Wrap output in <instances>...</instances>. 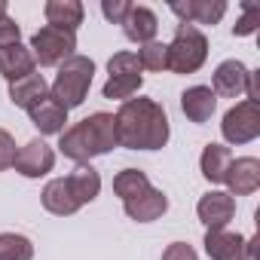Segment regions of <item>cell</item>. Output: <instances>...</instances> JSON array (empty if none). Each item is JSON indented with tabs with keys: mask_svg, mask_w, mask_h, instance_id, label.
<instances>
[{
	"mask_svg": "<svg viewBox=\"0 0 260 260\" xmlns=\"http://www.w3.org/2000/svg\"><path fill=\"white\" fill-rule=\"evenodd\" d=\"M0 16H7V4H4V0H0Z\"/></svg>",
	"mask_w": 260,
	"mask_h": 260,
	"instance_id": "obj_35",
	"label": "cell"
},
{
	"mask_svg": "<svg viewBox=\"0 0 260 260\" xmlns=\"http://www.w3.org/2000/svg\"><path fill=\"white\" fill-rule=\"evenodd\" d=\"M135 55H138L141 71H144V68H147V71H169V49H166V43H159V40L144 43Z\"/></svg>",
	"mask_w": 260,
	"mask_h": 260,
	"instance_id": "obj_26",
	"label": "cell"
},
{
	"mask_svg": "<svg viewBox=\"0 0 260 260\" xmlns=\"http://www.w3.org/2000/svg\"><path fill=\"white\" fill-rule=\"evenodd\" d=\"M34 55L25 43H13V46H4L0 49V74H4L7 83H16V80H25L34 74Z\"/></svg>",
	"mask_w": 260,
	"mask_h": 260,
	"instance_id": "obj_15",
	"label": "cell"
},
{
	"mask_svg": "<svg viewBox=\"0 0 260 260\" xmlns=\"http://www.w3.org/2000/svg\"><path fill=\"white\" fill-rule=\"evenodd\" d=\"M34 242L22 233H0V260H31Z\"/></svg>",
	"mask_w": 260,
	"mask_h": 260,
	"instance_id": "obj_24",
	"label": "cell"
},
{
	"mask_svg": "<svg viewBox=\"0 0 260 260\" xmlns=\"http://www.w3.org/2000/svg\"><path fill=\"white\" fill-rule=\"evenodd\" d=\"M223 184L230 187V196H251V193L260 187V162H257L254 156L233 159L230 169H226Z\"/></svg>",
	"mask_w": 260,
	"mask_h": 260,
	"instance_id": "obj_12",
	"label": "cell"
},
{
	"mask_svg": "<svg viewBox=\"0 0 260 260\" xmlns=\"http://www.w3.org/2000/svg\"><path fill=\"white\" fill-rule=\"evenodd\" d=\"M196 214L205 223V230H226V223L236 214V199L223 190H211L196 202Z\"/></svg>",
	"mask_w": 260,
	"mask_h": 260,
	"instance_id": "obj_9",
	"label": "cell"
},
{
	"mask_svg": "<svg viewBox=\"0 0 260 260\" xmlns=\"http://www.w3.org/2000/svg\"><path fill=\"white\" fill-rule=\"evenodd\" d=\"M156 31H159V19H156V13L150 7H132L128 16L122 19V34L138 46L156 40Z\"/></svg>",
	"mask_w": 260,
	"mask_h": 260,
	"instance_id": "obj_13",
	"label": "cell"
},
{
	"mask_svg": "<svg viewBox=\"0 0 260 260\" xmlns=\"http://www.w3.org/2000/svg\"><path fill=\"white\" fill-rule=\"evenodd\" d=\"M31 122L40 135H61L64 132V122H68V110L55 101V98H43L40 104H34L31 110Z\"/></svg>",
	"mask_w": 260,
	"mask_h": 260,
	"instance_id": "obj_18",
	"label": "cell"
},
{
	"mask_svg": "<svg viewBox=\"0 0 260 260\" xmlns=\"http://www.w3.org/2000/svg\"><path fill=\"white\" fill-rule=\"evenodd\" d=\"M128 10H132V4L128 0H101V13L107 22L113 25H122V19L128 16Z\"/></svg>",
	"mask_w": 260,
	"mask_h": 260,
	"instance_id": "obj_29",
	"label": "cell"
},
{
	"mask_svg": "<svg viewBox=\"0 0 260 260\" xmlns=\"http://www.w3.org/2000/svg\"><path fill=\"white\" fill-rule=\"evenodd\" d=\"M68 187H71V193H74V199H77L80 205L95 202L98 193H101V175H98L92 166H77V169L68 175Z\"/></svg>",
	"mask_w": 260,
	"mask_h": 260,
	"instance_id": "obj_22",
	"label": "cell"
},
{
	"mask_svg": "<svg viewBox=\"0 0 260 260\" xmlns=\"http://www.w3.org/2000/svg\"><path fill=\"white\" fill-rule=\"evenodd\" d=\"M141 83H144V77L141 74H135V77H110L107 83H104V89H101V95L104 98H116V101H128L138 89H141Z\"/></svg>",
	"mask_w": 260,
	"mask_h": 260,
	"instance_id": "obj_25",
	"label": "cell"
},
{
	"mask_svg": "<svg viewBox=\"0 0 260 260\" xmlns=\"http://www.w3.org/2000/svg\"><path fill=\"white\" fill-rule=\"evenodd\" d=\"M16 172L19 175H25V178H43V175H49L52 172V166H55V150L46 144V141H40V138H34V141H28L19 153H16Z\"/></svg>",
	"mask_w": 260,
	"mask_h": 260,
	"instance_id": "obj_8",
	"label": "cell"
},
{
	"mask_svg": "<svg viewBox=\"0 0 260 260\" xmlns=\"http://www.w3.org/2000/svg\"><path fill=\"white\" fill-rule=\"evenodd\" d=\"M46 95H49V86H46L43 74H31V77H25V80L10 83V101H13L16 107H22V110H31V107L40 104Z\"/></svg>",
	"mask_w": 260,
	"mask_h": 260,
	"instance_id": "obj_20",
	"label": "cell"
},
{
	"mask_svg": "<svg viewBox=\"0 0 260 260\" xmlns=\"http://www.w3.org/2000/svg\"><path fill=\"white\" fill-rule=\"evenodd\" d=\"M169 10L181 19V25H217L226 13L223 0H172Z\"/></svg>",
	"mask_w": 260,
	"mask_h": 260,
	"instance_id": "obj_7",
	"label": "cell"
},
{
	"mask_svg": "<svg viewBox=\"0 0 260 260\" xmlns=\"http://www.w3.org/2000/svg\"><path fill=\"white\" fill-rule=\"evenodd\" d=\"M43 16L49 22V28H58V31H71L77 34V28L83 25V4L80 0H49V4L43 7Z\"/></svg>",
	"mask_w": 260,
	"mask_h": 260,
	"instance_id": "obj_17",
	"label": "cell"
},
{
	"mask_svg": "<svg viewBox=\"0 0 260 260\" xmlns=\"http://www.w3.org/2000/svg\"><path fill=\"white\" fill-rule=\"evenodd\" d=\"M245 86H248V68L242 61L230 58V61H220L217 64L208 89L214 95H223V98H239V95H245Z\"/></svg>",
	"mask_w": 260,
	"mask_h": 260,
	"instance_id": "obj_11",
	"label": "cell"
},
{
	"mask_svg": "<svg viewBox=\"0 0 260 260\" xmlns=\"http://www.w3.org/2000/svg\"><path fill=\"white\" fill-rule=\"evenodd\" d=\"M92 77H95V61L74 52L68 61L58 64V74H55V80L49 86V98H55L64 110L80 107L86 101V95H89Z\"/></svg>",
	"mask_w": 260,
	"mask_h": 260,
	"instance_id": "obj_3",
	"label": "cell"
},
{
	"mask_svg": "<svg viewBox=\"0 0 260 260\" xmlns=\"http://www.w3.org/2000/svg\"><path fill=\"white\" fill-rule=\"evenodd\" d=\"M220 132L226 138V144H251L260 135V107L254 101H239L223 113Z\"/></svg>",
	"mask_w": 260,
	"mask_h": 260,
	"instance_id": "obj_6",
	"label": "cell"
},
{
	"mask_svg": "<svg viewBox=\"0 0 260 260\" xmlns=\"http://www.w3.org/2000/svg\"><path fill=\"white\" fill-rule=\"evenodd\" d=\"M181 110L190 122H208L217 110V95L208 86H190L181 95Z\"/></svg>",
	"mask_w": 260,
	"mask_h": 260,
	"instance_id": "obj_16",
	"label": "cell"
},
{
	"mask_svg": "<svg viewBox=\"0 0 260 260\" xmlns=\"http://www.w3.org/2000/svg\"><path fill=\"white\" fill-rule=\"evenodd\" d=\"M16 138L7 132V128H0V172H7L13 162H16Z\"/></svg>",
	"mask_w": 260,
	"mask_h": 260,
	"instance_id": "obj_30",
	"label": "cell"
},
{
	"mask_svg": "<svg viewBox=\"0 0 260 260\" xmlns=\"http://www.w3.org/2000/svg\"><path fill=\"white\" fill-rule=\"evenodd\" d=\"M162 260H199L196 251L187 245V242H172L166 251H162Z\"/></svg>",
	"mask_w": 260,
	"mask_h": 260,
	"instance_id": "obj_32",
	"label": "cell"
},
{
	"mask_svg": "<svg viewBox=\"0 0 260 260\" xmlns=\"http://www.w3.org/2000/svg\"><path fill=\"white\" fill-rule=\"evenodd\" d=\"M257 28H260V7H257V4H245V7H242V19L236 22L233 34H236V37H248V34H254Z\"/></svg>",
	"mask_w": 260,
	"mask_h": 260,
	"instance_id": "obj_28",
	"label": "cell"
},
{
	"mask_svg": "<svg viewBox=\"0 0 260 260\" xmlns=\"http://www.w3.org/2000/svg\"><path fill=\"white\" fill-rule=\"evenodd\" d=\"M205 251L211 260H248V239L230 230H208Z\"/></svg>",
	"mask_w": 260,
	"mask_h": 260,
	"instance_id": "obj_10",
	"label": "cell"
},
{
	"mask_svg": "<svg viewBox=\"0 0 260 260\" xmlns=\"http://www.w3.org/2000/svg\"><path fill=\"white\" fill-rule=\"evenodd\" d=\"M13 43H22V28L16 25V19L0 16V49L13 46Z\"/></svg>",
	"mask_w": 260,
	"mask_h": 260,
	"instance_id": "obj_31",
	"label": "cell"
},
{
	"mask_svg": "<svg viewBox=\"0 0 260 260\" xmlns=\"http://www.w3.org/2000/svg\"><path fill=\"white\" fill-rule=\"evenodd\" d=\"M125 205V214L132 217V220H138V223H153V220H159L166 211H169V196L162 193V190H147V193H141V196H135V199H128V202H122Z\"/></svg>",
	"mask_w": 260,
	"mask_h": 260,
	"instance_id": "obj_14",
	"label": "cell"
},
{
	"mask_svg": "<svg viewBox=\"0 0 260 260\" xmlns=\"http://www.w3.org/2000/svg\"><path fill=\"white\" fill-rule=\"evenodd\" d=\"M248 260H257V236L248 239Z\"/></svg>",
	"mask_w": 260,
	"mask_h": 260,
	"instance_id": "obj_34",
	"label": "cell"
},
{
	"mask_svg": "<svg viewBox=\"0 0 260 260\" xmlns=\"http://www.w3.org/2000/svg\"><path fill=\"white\" fill-rule=\"evenodd\" d=\"M31 55L34 61H40V68H55L61 61H68L77 49V34L71 31H58V28H49L43 25L34 37H31Z\"/></svg>",
	"mask_w": 260,
	"mask_h": 260,
	"instance_id": "obj_5",
	"label": "cell"
},
{
	"mask_svg": "<svg viewBox=\"0 0 260 260\" xmlns=\"http://www.w3.org/2000/svg\"><path fill=\"white\" fill-rule=\"evenodd\" d=\"M113 147H119V141H116V119H113V113H101V110L86 116L83 122L64 128L61 141H58L61 156L74 159L77 166H89L95 156L110 153Z\"/></svg>",
	"mask_w": 260,
	"mask_h": 260,
	"instance_id": "obj_2",
	"label": "cell"
},
{
	"mask_svg": "<svg viewBox=\"0 0 260 260\" xmlns=\"http://www.w3.org/2000/svg\"><path fill=\"white\" fill-rule=\"evenodd\" d=\"M245 95L248 101H260V71H248V86H245Z\"/></svg>",
	"mask_w": 260,
	"mask_h": 260,
	"instance_id": "obj_33",
	"label": "cell"
},
{
	"mask_svg": "<svg viewBox=\"0 0 260 260\" xmlns=\"http://www.w3.org/2000/svg\"><path fill=\"white\" fill-rule=\"evenodd\" d=\"M116 141L125 150H159L169 141V116L153 98H128L116 110Z\"/></svg>",
	"mask_w": 260,
	"mask_h": 260,
	"instance_id": "obj_1",
	"label": "cell"
},
{
	"mask_svg": "<svg viewBox=\"0 0 260 260\" xmlns=\"http://www.w3.org/2000/svg\"><path fill=\"white\" fill-rule=\"evenodd\" d=\"M230 162H233L230 147H223V144H205V150H202V156H199L202 178H205L208 184H223Z\"/></svg>",
	"mask_w": 260,
	"mask_h": 260,
	"instance_id": "obj_21",
	"label": "cell"
},
{
	"mask_svg": "<svg viewBox=\"0 0 260 260\" xmlns=\"http://www.w3.org/2000/svg\"><path fill=\"white\" fill-rule=\"evenodd\" d=\"M107 71H110V77H135V74H141V64H138L135 52H116L107 61Z\"/></svg>",
	"mask_w": 260,
	"mask_h": 260,
	"instance_id": "obj_27",
	"label": "cell"
},
{
	"mask_svg": "<svg viewBox=\"0 0 260 260\" xmlns=\"http://www.w3.org/2000/svg\"><path fill=\"white\" fill-rule=\"evenodd\" d=\"M40 199H43V208L52 211V214H58V217L77 214V211L83 208V205L74 199V193H71V187H68V178H52V181L43 187Z\"/></svg>",
	"mask_w": 260,
	"mask_h": 260,
	"instance_id": "obj_19",
	"label": "cell"
},
{
	"mask_svg": "<svg viewBox=\"0 0 260 260\" xmlns=\"http://www.w3.org/2000/svg\"><path fill=\"white\" fill-rule=\"evenodd\" d=\"M147 190H150V178H147L141 169H122V172H116V178H113V193H116L122 202L135 199V196H141V193H147Z\"/></svg>",
	"mask_w": 260,
	"mask_h": 260,
	"instance_id": "obj_23",
	"label": "cell"
},
{
	"mask_svg": "<svg viewBox=\"0 0 260 260\" xmlns=\"http://www.w3.org/2000/svg\"><path fill=\"white\" fill-rule=\"evenodd\" d=\"M166 49H169V71L196 74L208 58V37L193 25H178L175 40L166 43Z\"/></svg>",
	"mask_w": 260,
	"mask_h": 260,
	"instance_id": "obj_4",
	"label": "cell"
}]
</instances>
